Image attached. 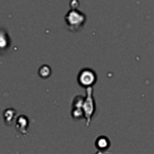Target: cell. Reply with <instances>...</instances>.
Wrapping results in <instances>:
<instances>
[{"mask_svg":"<svg viewBox=\"0 0 154 154\" xmlns=\"http://www.w3.org/2000/svg\"><path fill=\"white\" fill-rule=\"evenodd\" d=\"M85 96L82 95H77L73 99V105H72V118L74 120H80L84 118V110H82V103H84Z\"/></svg>","mask_w":154,"mask_h":154,"instance_id":"cell-4","label":"cell"},{"mask_svg":"<svg viewBox=\"0 0 154 154\" xmlns=\"http://www.w3.org/2000/svg\"><path fill=\"white\" fill-rule=\"evenodd\" d=\"M16 116H17V113L14 109H7L3 112V119L8 126L13 125L14 120L16 119Z\"/></svg>","mask_w":154,"mask_h":154,"instance_id":"cell-7","label":"cell"},{"mask_svg":"<svg viewBox=\"0 0 154 154\" xmlns=\"http://www.w3.org/2000/svg\"><path fill=\"white\" fill-rule=\"evenodd\" d=\"M97 75L94 70L90 68H84L77 75V82L82 88H90L96 84Z\"/></svg>","mask_w":154,"mask_h":154,"instance_id":"cell-3","label":"cell"},{"mask_svg":"<svg viewBox=\"0 0 154 154\" xmlns=\"http://www.w3.org/2000/svg\"><path fill=\"white\" fill-rule=\"evenodd\" d=\"M52 74V70L51 68H50L49 66H47V64H45V66H41L40 69H39V76L41 77V78H49L50 76H51Z\"/></svg>","mask_w":154,"mask_h":154,"instance_id":"cell-8","label":"cell"},{"mask_svg":"<svg viewBox=\"0 0 154 154\" xmlns=\"http://www.w3.org/2000/svg\"><path fill=\"white\" fill-rule=\"evenodd\" d=\"M64 21L71 32H77L84 26L87 21V16L77 9H71L64 17Z\"/></svg>","mask_w":154,"mask_h":154,"instance_id":"cell-1","label":"cell"},{"mask_svg":"<svg viewBox=\"0 0 154 154\" xmlns=\"http://www.w3.org/2000/svg\"><path fill=\"white\" fill-rule=\"evenodd\" d=\"M111 146V141L105 135H101V136H98V138L95 140V147L97 148L99 152H105L107 151L108 149Z\"/></svg>","mask_w":154,"mask_h":154,"instance_id":"cell-6","label":"cell"},{"mask_svg":"<svg viewBox=\"0 0 154 154\" xmlns=\"http://www.w3.org/2000/svg\"><path fill=\"white\" fill-rule=\"evenodd\" d=\"M82 110H84V118H86V126L89 127L92 122L93 115L96 111L95 99L93 96V87L86 89V96L82 103Z\"/></svg>","mask_w":154,"mask_h":154,"instance_id":"cell-2","label":"cell"},{"mask_svg":"<svg viewBox=\"0 0 154 154\" xmlns=\"http://www.w3.org/2000/svg\"><path fill=\"white\" fill-rule=\"evenodd\" d=\"M29 118L26 115H19L16 118V129L22 135L28 134Z\"/></svg>","mask_w":154,"mask_h":154,"instance_id":"cell-5","label":"cell"}]
</instances>
